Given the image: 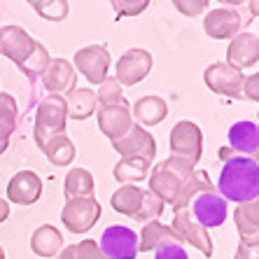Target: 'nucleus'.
<instances>
[{
  "label": "nucleus",
  "mask_w": 259,
  "mask_h": 259,
  "mask_svg": "<svg viewBox=\"0 0 259 259\" xmlns=\"http://www.w3.org/2000/svg\"><path fill=\"white\" fill-rule=\"evenodd\" d=\"M220 159L224 161L217 180V194L224 201L247 203L259 199V163L250 157L234 154L229 147L220 150Z\"/></svg>",
  "instance_id": "f257e3e1"
},
{
  "label": "nucleus",
  "mask_w": 259,
  "mask_h": 259,
  "mask_svg": "<svg viewBox=\"0 0 259 259\" xmlns=\"http://www.w3.org/2000/svg\"><path fill=\"white\" fill-rule=\"evenodd\" d=\"M194 168L189 163L168 157L166 161H159L154 168H150V192H154L163 203H170L173 210L180 203L182 194L187 189V182L192 178Z\"/></svg>",
  "instance_id": "f03ea898"
},
{
  "label": "nucleus",
  "mask_w": 259,
  "mask_h": 259,
  "mask_svg": "<svg viewBox=\"0 0 259 259\" xmlns=\"http://www.w3.org/2000/svg\"><path fill=\"white\" fill-rule=\"evenodd\" d=\"M66 121L68 110L63 96H47L45 101H40V105L35 110V126H33L37 147L42 150V145L49 138H54L59 133H66Z\"/></svg>",
  "instance_id": "7ed1b4c3"
},
{
  "label": "nucleus",
  "mask_w": 259,
  "mask_h": 259,
  "mask_svg": "<svg viewBox=\"0 0 259 259\" xmlns=\"http://www.w3.org/2000/svg\"><path fill=\"white\" fill-rule=\"evenodd\" d=\"M201 152H203V133L199 124L189 119L178 121L170 131V157L196 168V163L201 161Z\"/></svg>",
  "instance_id": "20e7f679"
},
{
  "label": "nucleus",
  "mask_w": 259,
  "mask_h": 259,
  "mask_svg": "<svg viewBox=\"0 0 259 259\" xmlns=\"http://www.w3.org/2000/svg\"><path fill=\"white\" fill-rule=\"evenodd\" d=\"M203 82L205 87L220 96L229 98H243V84H245V75L243 70L234 68L227 61H217L203 70Z\"/></svg>",
  "instance_id": "39448f33"
},
{
  "label": "nucleus",
  "mask_w": 259,
  "mask_h": 259,
  "mask_svg": "<svg viewBox=\"0 0 259 259\" xmlns=\"http://www.w3.org/2000/svg\"><path fill=\"white\" fill-rule=\"evenodd\" d=\"M101 217V203L94 196L66 201L61 210V222L70 234H87Z\"/></svg>",
  "instance_id": "423d86ee"
},
{
  "label": "nucleus",
  "mask_w": 259,
  "mask_h": 259,
  "mask_svg": "<svg viewBox=\"0 0 259 259\" xmlns=\"http://www.w3.org/2000/svg\"><path fill=\"white\" fill-rule=\"evenodd\" d=\"M152 68H154V59H152L150 52L143 47H131L117 61L115 77L121 87H133V84H138V82H143L150 75Z\"/></svg>",
  "instance_id": "0eeeda50"
},
{
  "label": "nucleus",
  "mask_w": 259,
  "mask_h": 259,
  "mask_svg": "<svg viewBox=\"0 0 259 259\" xmlns=\"http://www.w3.org/2000/svg\"><path fill=\"white\" fill-rule=\"evenodd\" d=\"M101 250L108 259H136L138 257V234L124 224H112L103 231Z\"/></svg>",
  "instance_id": "6e6552de"
},
{
  "label": "nucleus",
  "mask_w": 259,
  "mask_h": 259,
  "mask_svg": "<svg viewBox=\"0 0 259 259\" xmlns=\"http://www.w3.org/2000/svg\"><path fill=\"white\" fill-rule=\"evenodd\" d=\"M110 52L103 45H89V47L77 49L72 66L87 77L89 84H101L110 72Z\"/></svg>",
  "instance_id": "1a4fd4ad"
},
{
  "label": "nucleus",
  "mask_w": 259,
  "mask_h": 259,
  "mask_svg": "<svg viewBox=\"0 0 259 259\" xmlns=\"http://www.w3.org/2000/svg\"><path fill=\"white\" fill-rule=\"evenodd\" d=\"M175 231H178V236L182 238V243H189L192 247H196V250H201V254H205V257H212V238L210 234H208V229H205L203 224L196 222V217L192 215V210L189 208H185V210H175V217H173V224H170Z\"/></svg>",
  "instance_id": "9d476101"
},
{
  "label": "nucleus",
  "mask_w": 259,
  "mask_h": 259,
  "mask_svg": "<svg viewBox=\"0 0 259 259\" xmlns=\"http://www.w3.org/2000/svg\"><path fill=\"white\" fill-rule=\"evenodd\" d=\"M35 45L37 40H33L28 35V30H24L21 26H3L0 28V54L14 61L19 68L30 59V54L35 52Z\"/></svg>",
  "instance_id": "9b49d317"
},
{
  "label": "nucleus",
  "mask_w": 259,
  "mask_h": 259,
  "mask_svg": "<svg viewBox=\"0 0 259 259\" xmlns=\"http://www.w3.org/2000/svg\"><path fill=\"white\" fill-rule=\"evenodd\" d=\"M243 17L236 7H217L210 10L203 19V30L205 35L212 40H231L243 30Z\"/></svg>",
  "instance_id": "f8f14e48"
},
{
  "label": "nucleus",
  "mask_w": 259,
  "mask_h": 259,
  "mask_svg": "<svg viewBox=\"0 0 259 259\" xmlns=\"http://www.w3.org/2000/svg\"><path fill=\"white\" fill-rule=\"evenodd\" d=\"M112 147L119 152L121 157L147 159V161H152L154 154H157V140L152 138V133L147 128L136 124V121H133V126L126 131V136H121L119 140L112 143Z\"/></svg>",
  "instance_id": "ddd939ff"
},
{
  "label": "nucleus",
  "mask_w": 259,
  "mask_h": 259,
  "mask_svg": "<svg viewBox=\"0 0 259 259\" xmlns=\"http://www.w3.org/2000/svg\"><path fill=\"white\" fill-rule=\"evenodd\" d=\"M189 210L196 217V222L203 224L205 229H215V227H222L227 222L229 208H227V201L217 192H203L192 201Z\"/></svg>",
  "instance_id": "4468645a"
},
{
  "label": "nucleus",
  "mask_w": 259,
  "mask_h": 259,
  "mask_svg": "<svg viewBox=\"0 0 259 259\" xmlns=\"http://www.w3.org/2000/svg\"><path fill=\"white\" fill-rule=\"evenodd\" d=\"M96 110H98V128L112 143L119 140L121 136H126V131L133 126L131 103L126 98L121 103H117V105H105V108H96Z\"/></svg>",
  "instance_id": "2eb2a0df"
},
{
  "label": "nucleus",
  "mask_w": 259,
  "mask_h": 259,
  "mask_svg": "<svg viewBox=\"0 0 259 259\" xmlns=\"http://www.w3.org/2000/svg\"><path fill=\"white\" fill-rule=\"evenodd\" d=\"M40 79H42V89L49 96H61V94H68L70 89H75L77 70H75L70 61L52 59L45 68V72L40 75Z\"/></svg>",
  "instance_id": "dca6fc26"
},
{
  "label": "nucleus",
  "mask_w": 259,
  "mask_h": 259,
  "mask_svg": "<svg viewBox=\"0 0 259 259\" xmlns=\"http://www.w3.org/2000/svg\"><path fill=\"white\" fill-rule=\"evenodd\" d=\"M42 196V178L33 170H19L7 185V203L33 205Z\"/></svg>",
  "instance_id": "f3484780"
},
{
  "label": "nucleus",
  "mask_w": 259,
  "mask_h": 259,
  "mask_svg": "<svg viewBox=\"0 0 259 259\" xmlns=\"http://www.w3.org/2000/svg\"><path fill=\"white\" fill-rule=\"evenodd\" d=\"M229 150L241 157H250L259 163V124L250 119L236 121L229 128Z\"/></svg>",
  "instance_id": "a211bd4d"
},
{
  "label": "nucleus",
  "mask_w": 259,
  "mask_h": 259,
  "mask_svg": "<svg viewBox=\"0 0 259 259\" xmlns=\"http://www.w3.org/2000/svg\"><path fill=\"white\" fill-rule=\"evenodd\" d=\"M257 61H259V35L241 30L238 35L231 37L229 49H227V63L243 70V68H252Z\"/></svg>",
  "instance_id": "6ab92c4d"
},
{
  "label": "nucleus",
  "mask_w": 259,
  "mask_h": 259,
  "mask_svg": "<svg viewBox=\"0 0 259 259\" xmlns=\"http://www.w3.org/2000/svg\"><path fill=\"white\" fill-rule=\"evenodd\" d=\"M234 222L241 234V243L259 245V199L238 203V208L234 210Z\"/></svg>",
  "instance_id": "aec40b11"
},
{
  "label": "nucleus",
  "mask_w": 259,
  "mask_h": 259,
  "mask_svg": "<svg viewBox=\"0 0 259 259\" xmlns=\"http://www.w3.org/2000/svg\"><path fill=\"white\" fill-rule=\"evenodd\" d=\"M168 115V105L159 96H143L131 108V117L140 126H157Z\"/></svg>",
  "instance_id": "412c9836"
},
{
  "label": "nucleus",
  "mask_w": 259,
  "mask_h": 259,
  "mask_svg": "<svg viewBox=\"0 0 259 259\" xmlns=\"http://www.w3.org/2000/svg\"><path fill=\"white\" fill-rule=\"evenodd\" d=\"M166 243H182V238L170 224H163L159 220L147 222L143 227V231L138 234V250H145V252L157 250V247L166 245Z\"/></svg>",
  "instance_id": "4be33fe9"
},
{
  "label": "nucleus",
  "mask_w": 259,
  "mask_h": 259,
  "mask_svg": "<svg viewBox=\"0 0 259 259\" xmlns=\"http://www.w3.org/2000/svg\"><path fill=\"white\" fill-rule=\"evenodd\" d=\"M30 250L40 259H52L63 250V236L54 224H42L30 236Z\"/></svg>",
  "instance_id": "5701e85b"
},
{
  "label": "nucleus",
  "mask_w": 259,
  "mask_h": 259,
  "mask_svg": "<svg viewBox=\"0 0 259 259\" xmlns=\"http://www.w3.org/2000/svg\"><path fill=\"white\" fill-rule=\"evenodd\" d=\"M66 101V110H68V119H89L96 112V91L94 89H70L63 96Z\"/></svg>",
  "instance_id": "b1692460"
},
{
  "label": "nucleus",
  "mask_w": 259,
  "mask_h": 259,
  "mask_svg": "<svg viewBox=\"0 0 259 259\" xmlns=\"http://www.w3.org/2000/svg\"><path fill=\"white\" fill-rule=\"evenodd\" d=\"M152 161L147 159H136V157H121L112 168L115 180L121 185H138L140 180H145L150 175Z\"/></svg>",
  "instance_id": "393cba45"
},
{
  "label": "nucleus",
  "mask_w": 259,
  "mask_h": 259,
  "mask_svg": "<svg viewBox=\"0 0 259 259\" xmlns=\"http://www.w3.org/2000/svg\"><path fill=\"white\" fill-rule=\"evenodd\" d=\"M143 194L145 189H140L138 185H121L115 194H112V199H110V205L115 208L117 212L121 215H128L133 217L136 212L140 210V203H143Z\"/></svg>",
  "instance_id": "a878e982"
},
{
  "label": "nucleus",
  "mask_w": 259,
  "mask_h": 259,
  "mask_svg": "<svg viewBox=\"0 0 259 259\" xmlns=\"http://www.w3.org/2000/svg\"><path fill=\"white\" fill-rule=\"evenodd\" d=\"M42 152L47 161H52L54 166H68V163L75 161V145L66 133H59L54 138H49L42 145Z\"/></svg>",
  "instance_id": "bb28decb"
},
{
  "label": "nucleus",
  "mask_w": 259,
  "mask_h": 259,
  "mask_svg": "<svg viewBox=\"0 0 259 259\" xmlns=\"http://www.w3.org/2000/svg\"><path fill=\"white\" fill-rule=\"evenodd\" d=\"M66 199H84L94 196V175L87 168H70L66 175V185H63Z\"/></svg>",
  "instance_id": "cd10ccee"
},
{
  "label": "nucleus",
  "mask_w": 259,
  "mask_h": 259,
  "mask_svg": "<svg viewBox=\"0 0 259 259\" xmlns=\"http://www.w3.org/2000/svg\"><path fill=\"white\" fill-rule=\"evenodd\" d=\"M19 121V105L14 96L0 91V140H10Z\"/></svg>",
  "instance_id": "c85d7f7f"
},
{
  "label": "nucleus",
  "mask_w": 259,
  "mask_h": 259,
  "mask_svg": "<svg viewBox=\"0 0 259 259\" xmlns=\"http://www.w3.org/2000/svg\"><path fill=\"white\" fill-rule=\"evenodd\" d=\"M56 259H108V257H105V252L101 250V245L96 241L87 238V241H79L75 245L63 247L56 254Z\"/></svg>",
  "instance_id": "c756f323"
},
{
  "label": "nucleus",
  "mask_w": 259,
  "mask_h": 259,
  "mask_svg": "<svg viewBox=\"0 0 259 259\" xmlns=\"http://www.w3.org/2000/svg\"><path fill=\"white\" fill-rule=\"evenodd\" d=\"M163 205H166V203L159 199L157 194L150 192V189H145L143 203H140V210L133 215V220H136V222H143V224L154 222V220H159V217H161Z\"/></svg>",
  "instance_id": "7c9ffc66"
},
{
  "label": "nucleus",
  "mask_w": 259,
  "mask_h": 259,
  "mask_svg": "<svg viewBox=\"0 0 259 259\" xmlns=\"http://www.w3.org/2000/svg\"><path fill=\"white\" fill-rule=\"evenodd\" d=\"M49 61H52V56H49V49L45 47L42 42H37V45H35V52L30 54V59L26 61L24 66L19 68V70L24 72L28 79H37V77H40V75L45 72V68H47Z\"/></svg>",
  "instance_id": "2f4dec72"
},
{
  "label": "nucleus",
  "mask_w": 259,
  "mask_h": 259,
  "mask_svg": "<svg viewBox=\"0 0 259 259\" xmlns=\"http://www.w3.org/2000/svg\"><path fill=\"white\" fill-rule=\"evenodd\" d=\"M121 89H124V87L117 82V77H105L101 84H98L96 108H105V105H117V103H121L124 101Z\"/></svg>",
  "instance_id": "473e14b6"
},
{
  "label": "nucleus",
  "mask_w": 259,
  "mask_h": 259,
  "mask_svg": "<svg viewBox=\"0 0 259 259\" xmlns=\"http://www.w3.org/2000/svg\"><path fill=\"white\" fill-rule=\"evenodd\" d=\"M35 7V12L40 14L42 19L47 21H63L70 12V5H68V0H40Z\"/></svg>",
  "instance_id": "72a5a7b5"
},
{
  "label": "nucleus",
  "mask_w": 259,
  "mask_h": 259,
  "mask_svg": "<svg viewBox=\"0 0 259 259\" xmlns=\"http://www.w3.org/2000/svg\"><path fill=\"white\" fill-rule=\"evenodd\" d=\"M112 3V10H115V17H138L147 10L150 0H110Z\"/></svg>",
  "instance_id": "f704fd0d"
},
{
  "label": "nucleus",
  "mask_w": 259,
  "mask_h": 259,
  "mask_svg": "<svg viewBox=\"0 0 259 259\" xmlns=\"http://www.w3.org/2000/svg\"><path fill=\"white\" fill-rule=\"evenodd\" d=\"M154 259H189V254L182 243H166L154 250Z\"/></svg>",
  "instance_id": "c9c22d12"
},
{
  "label": "nucleus",
  "mask_w": 259,
  "mask_h": 259,
  "mask_svg": "<svg viewBox=\"0 0 259 259\" xmlns=\"http://www.w3.org/2000/svg\"><path fill=\"white\" fill-rule=\"evenodd\" d=\"M173 5L178 7V12L185 17H199L201 12H205L208 0H173Z\"/></svg>",
  "instance_id": "e433bc0d"
},
{
  "label": "nucleus",
  "mask_w": 259,
  "mask_h": 259,
  "mask_svg": "<svg viewBox=\"0 0 259 259\" xmlns=\"http://www.w3.org/2000/svg\"><path fill=\"white\" fill-rule=\"evenodd\" d=\"M243 98L259 103V72L245 77V84H243Z\"/></svg>",
  "instance_id": "4c0bfd02"
},
{
  "label": "nucleus",
  "mask_w": 259,
  "mask_h": 259,
  "mask_svg": "<svg viewBox=\"0 0 259 259\" xmlns=\"http://www.w3.org/2000/svg\"><path fill=\"white\" fill-rule=\"evenodd\" d=\"M234 259H259V245H245V243H238Z\"/></svg>",
  "instance_id": "58836bf2"
},
{
  "label": "nucleus",
  "mask_w": 259,
  "mask_h": 259,
  "mask_svg": "<svg viewBox=\"0 0 259 259\" xmlns=\"http://www.w3.org/2000/svg\"><path fill=\"white\" fill-rule=\"evenodd\" d=\"M7 217H10V203H7V199H0V224L5 222Z\"/></svg>",
  "instance_id": "ea45409f"
},
{
  "label": "nucleus",
  "mask_w": 259,
  "mask_h": 259,
  "mask_svg": "<svg viewBox=\"0 0 259 259\" xmlns=\"http://www.w3.org/2000/svg\"><path fill=\"white\" fill-rule=\"evenodd\" d=\"M247 7H250V17L257 19L259 17V0H247Z\"/></svg>",
  "instance_id": "a19ab883"
},
{
  "label": "nucleus",
  "mask_w": 259,
  "mask_h": 259,
  "mask_svg": "<svg viewBox=\"0 0 259 259\" xmlns=\"http://www.w3.org/2000/svg\"><path fill=\"white\" fill-rule=\"evenodd\" d=\"M224 7H236V5H243V3H247V0H220Z\"/></svg>",
  "instance_id": "79ce46f5"
},
{
  "label": "nucleus",
  "mask_w": 259,
  "mask_h": 259,
  "mask_svg": "<svg viewBox=\"0 0 259 259\" xmlns=\"http://www.w3.org/2000/svg\"><path fill=\"white\" fill-rule=\"evenodd\" d=\"M7 147H10V140H0V154H5Z\"/></svg>",
  "instance_id": "37998d69"
},
{
  "label": "nucleus",
  "mask_w": 259,
  "mask_h": 259,
  "mask_svg": "<svg viewBox=\"0 0 259 259\" xmlns=\"http://www.w3.org/2000/svg\"><path fill=\"white\" fill-rule=\"evenodd\" d=\"M0 259H5V250H3V245H0Z\"/></svg>",
  "instance_id": "c03bdc74"
},
{
  "label": "nucleus",
  "mask_w": 259,
  "mask_h": 259,
  "mask_svg": "<svg viewBox=\"0 0 259 259\" xmlns=\"http://www.w3.org/2000/svg\"><path fill=\"white\" fill-rule=\"evenodd\" d=\"M28 3H30V5H37V3H40V0H28Z\"/></svg>",
  "instance_id": "a18cd8bd"
}]
</instances>
